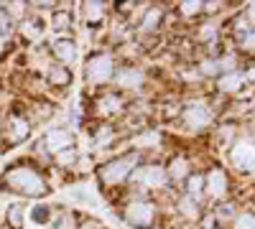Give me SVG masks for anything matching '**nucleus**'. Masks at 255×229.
<instances>
[{
  "mask_svg": "<svg viewBox=\"0 0 255 229\" xmlns=\"http://www.w3.org/2000/svg\"><path fill=\"white\" fill-rule=\"evenodd\" d=\"M161 20V13L158 10H151L145 15V20H143V31H151V28H156V23Z\"/></svg>",
  "mask_w": 255,
  "mask_h": 229,
  "instance_id": "obj_20",
  "label": "nucleus"
},
{
  "mask_svg": "<svg viewBox=\"0 0 255 229\" xmlns=\"http://www.w3.org/2000/svg\"><path fill=\"white\" fill-rule=\"evenodd\" d=\"M113 76V59L110 56H95L87 64V79L90 81H105Z\"/></svg>",
  "mask_w": 255,
  "mask_h": 229,
  "instance_id": "obj_6",
  "label": "nucleus"
},
{
  "mask_svg": "<svg viewBox=\"0 0 255 229\" xmlns=\"http://www.w3.org/2000/svg\"><path fill=\"white\" fill-rule=\"evenodd\" d=\"M8 222H13V227H23V206H10Z\"/></svg>",
  "mask_w": 255,
  "mask_h": 229,
  "instance_id": "obj_19",
  "label": "nucleus"
},
{
  "mask_svg": "<svg viewBox=\"0 0 255 229\" xmlns=\"http://www.w3.org/2000/svg\"><path fill=\"white\" fill-rule=\"evenodd\" d=\"M67 79H69V74H67V69H61V67H54L49 72V81H51V84H67Z\"/></svg>",
  "mask_w": 255,
  "mask_h": 229,
  "instance_id": "obj_16",
  "label": "nucleus"
},
{
  "mask_svg": "<svg viewBox=\"0 0 255 229\" xmlns=\"http://www.w3.org/2000/svg\"><path fill=\"white\" fill-rule=\"evenodd\" d=\"M23 33L28 36V38H36L38 33H41V28H38V23L33 20V23H26V28H23Z\"/></svg>",
  "mask_w": 255,
  "mask_h": 229,
  "instance_id": "obj_26",
  "label": "nucleus"
},
{
  "mask_svg": "<svg viewBox=\"0 0 255 229\" xmlns=\"http://www.w3.org/2000/svg\"><path fill=\"white\" fill-rule=\"evenodd\" d=\"M115 79H118L120 87H140L143 84V74L138 69H123Z\"/></svg>",
  "mask_w": 255,
  "mask_h": 229,
  "instance_id": "obj_12",
  "label": "nucleus"
},
{
  "mask_svg": "<svg viewBox=\"0 0 255 229\" xmlns=\"http://www.w3.org/2000/svg\"><path fill=\"white\" fill-rule=\"evenodd\" d=\"M82 229H102V224H100V222H84Z\"/></svg>",
  "mask_w": 255,
  "mask_h": 229,
  "instance_id": "obj_29",
  "label": "nucleus"
},
{
  "mask_svg": "<svg viewBox=\"0 0 255 229\" xmlns=\"http://www.w3.org/2000/svg\"><path fill=\"white\" fill-rule=\"evenodd\" d=\"M202 10V3H191V0H186V3H181V13L184 15H194Z\"/></svg>",
  "mask_w": 255,
  "mask_h": 229,
  "instance_id": "obj_24",
  "label": "nucleus"
},
{
  "mask_svg": "<svg viewBox=\"0 0 255 229\" xmlns=\"http://www.w3.org/2000/svg\"><path fill=\"white\" fill-rule=\"evenodd\" d=\"M59 160H61V163H69V160H74V153H72V151L61 153V155H59Z\"/></svg>",
  "mask_w": 255,
  "mask_h": 229,
  "instance_id": "obj_28",
  "label": "nucleus"
},
{
  "mask_svg": "<svg viewBox=\"0 0 255 229\" xmlns=\"http://www.w3.org/2000/svg\"><path fill=\"white\" fill-rule=\"evenodd\" d=\"M184 120H186V125H189L191 130H202V128H207V125H209L212 115H209V107L204 105V102H194V105L186 107Z\"/></svg>",
  "mask_w": 255,
  "mask_h": 229,
  "instance_id": "obj_5",
  "label": "nucleus"
},
{
  "mask_svg": "<svg viewBox=\"0 0 255 229\" xmlns=\"http://www.w3.org/2000/svg\"><path fill=\"white\" fill-rule=\"evenodd\" d=\"M250 79H255V69H253V72H250Z\"/></svg>",
  "mask_w": 255,
  "mask_h": 229,
  "instance_id": "obj_31",
  "label": "nucleus"
},
{
  "mask_svg": "<svg viewBox=\"0 0 255 229\" xmlns=\"http://www.w3.org/2000/svg\"><path fill=\"white\" fill-rule=\"evenodd\" d=\"M54 54L61 59V61H74L77 59V49H74V41H69V38H59L56 44H54Z\"/></svg>",
  "mask_w": 255,
  "mask_h": 229,
  "instance_id": "obj_11",
  "label": "nucleus"
},
{
  "mask_svg": "<svg viewBox=\"0 0 255 229\" xmlns=\"http://www.w3.org/2000/svg\"><path fill=\"white\" fill-rule=\"evenodd\" d=\"M207 191H209L212 199H222V196H225V191H227V178H225V173H222L220 168H215V171L207 176Z\"/></svg>",
  "mask_w": 255,
  "mask_h": 229,
  "instance_id": "obj_9",
  "label": "nucleus"
},
{
  "mask_svg": "<svg viewBox=\"0 0 255 229\" xmlns=\"http://www.w3.org/2000/svg\"><path fill=\"white\" fill-rule=\"evenodd\" d=\"M240 84H243V76L240 74H227V76L220 79V87L225 92H235V89H240Z\"/></svg>",
  "mask_w": 255,
  "mask_h": 229,
  "instance_id": "obj_13",
  "label": "nucleus"
},
{
  "mask_svg": "<svg viewBox=\"0 0 255 229\" xmlns=\"http://www.w3.org/2000/svg\"><path fill=\"white\" fill-rule=\"evenodd\" d=\"M248 18L255 20V3H250V8H248Z\"/></svg>",
  "mask_w": 255,
  "mask_h": 229,
  "instance_id": "obj_30",
  "label": "nucleus"
},
{
  "mask_svg": "<svg viewBox=\"0 0 255 229\" xmlns=\"http://www.w3.org/2000/svg\"><path fill=\"white\" fill-rule=\"evenodd\" d=\"M235 168L245 171V173H255V145L243 140V143H235L232 145V153H230Z\"/></svg>",
  "mask_w": 255,
  "mask_h": 229,
  "instance_id": "obj_3",
  "label": "nucleus"
},
{
  "mask_svg": "<svg viewBox=\"0 0 255 229\" xmlns=\"http://www.w3.org/2000/svg\"><path fill=\"white\" fill-rule=\"evenodd\" d=\"M28 135V122L23 117H18V115H10L8 117V138L10 143H20Z\"/></svg>",
  "mask_w": 255,
  "mask_h": 229,
  "instance_id": "obj_10",
  "label": "nucleus"
},
{
  "mask_svg": "<svg viewBox=\"0 0 255 229\" xmlns=\"http://www.w3.org/2000/svg\"><path fill=\"white\" fill-rule=\"evenodd\" d=\"M67 26H69V15L67 13H56L54 15V28L61 31V28H67Z\"/></svg>",
  "mask_w": 255,
  "mask_h": 229,
  "instance_id": "obj_25",
  "label": "nucleus"
},
{
  "mask_svg": "<svg viewBox=\"0 0 255 229\" xmlns=\"http://www.w3.org/2000/svg\"><path fill=\"white\" fill-rule=\"evenodd\" d=\"M181 214H184V217H197V214H199L197 199H191V196L184 199V201H181Z\"/></svg>",
  "mask_w": 255,
  "mask_h": 229,
  "instance_id": "obj_17",
  "label": "nucleus"
},
{
  "mask_svg": "<svg viewBox=\"0 0 255 229\" xmlns=\"http://www.w3.org/2000/svg\"><path fill=\"white\" fill-rule=\"evenodd\" d=\"M232 227L235 229H255V214H240Z\"/></svg>",
  "mask_w": 255,
  "mask_h": 229,
  "instance_id": "obj_18",
  "label": "nucleus"
},
{
  "mask_svg": "<svg viewBox=\"0 0 255 229\" xmlns=\"http://www.w3.org/2000/svg\"><path fill=\"white\" fill-rule=\"evenodd\" d=\"M69 145H72V135L67 130H51L44 140V148L49 153H61V151H69Z\"/></svg>",
  "mask_w": 255,
  "mask_h": 229,
  "instance_id": "obj_7",
  "label": "nucleus"
},
{
  "mask_svg": "<svg viewBox=\"0 0 255 229\" xmlns=\"http://www.w3.org/2000/svg\"><path fill=\"white\" fill-rule=\"evenodd\" d=\"M238 38H240V46L243 49H248V51L255 49V31H248L245 26H240L238 28Z\"/></svg>",
  "mask_w": 255,
  "mask_h": 229,
  "instance_id": "obj_14",
  "label": "nucleus"
},
{
  "mask_svg": "<svg viewBox=\"0 0 255 229\" xmlns=\"http://www.w3.org/2000/svg\"><path fill=\"white\" fill-rule=\"evenodd\" d=\"M202 176H191L189 178V196H199V191H202Z\"/></svg>",
  "mask_w": 255,
  "mask_h": 229,
  "instance_id": "obj_22",
  "label": "nucleus"
},
{
  "mask_svg": "<svg viewBox=\"0 0 255 229\" xmlns=\"http://www.w3.org/2000/svg\"><path fill=\"white\" fill-rule=\"evenodd\" d=\"M87 18L90 20H100L102 18V3H87Z\"/></svg>",
  "mask_w": 255,
  "mask_h": 229,
  "instance_id": "obj_23",
  "label": "nucleus"
},
{
  "mask_svg": "<svg viewBox=\"0 0 255 229\" xmlns=\"http://www.w3.org/2000/svg\"><path fill=\"white\" fill-rule=\"evenodd\" d=\"M215 72H220V64H217V61H215V64L207 61V64H204V74H215Z\"/></svg>",
  "mask_w": 255,
  "mask_h": 229,
  "instance_id": "obj_27",
  "label": "nucleus"
},
{
  "mask_svg": "<svg viewBox=\"0 0 255 229\" xmlns=\"http://www.w3.org/2000/svg\"><path fill=\"white\" fill-rule=\"evenodd\" d=\"M135 181L148 186V189H158V186H163V181H166V173L158 168V165H148V168H140L135 173Z\"/></svg>",
  "mask_w": 255,
  "mask_h": 229,
  "instance_id": "obj_8",
  "label": "nucleus"
},
{
  "mask_svg": "<svg viewBox=\"0 0 255 229\" xmlns=\"http://www.w3.org/2000/svg\"><path fill=\"white\" fill-rule=\"evenodd\" d=\"M184 173H186V160H184V158H176V160L171 163V176H174V178H181Z\"/></svg>",
  "mask_w": 255,
  "mask_h": 229,
  "instance_id": "obj_21",
  "label": "nucleus"
},
{
  "mask_svg": "<svg viewBox=\"0 0 255 229\" xmlns=\"http://www.w3.org/2000/svg\"><path fill=\"white\" fill-rule=\"evenodd\" d=\"M153 214H156V206L151 201L138 199V201H133L130 206H128L125 219L130 222V224H135V227H148V224L153 222Z\"/></svg>",
  "mask_w": 255,
  "mask_h": 229,
  "instance_id": "obj_4",
  "label": "nucleus"
},
{
  "mask_svg": "<svg viewBox=\"0 0 255 229\" xmlns=\"http://www.w3.org/2000/svg\"><path fill=\"white\" fill-rule=\"evenodd\" d=\"M3 181L10 191L26 194V196H44L46 194V181L41 178V173H36L33 168H26V165H18V168L8 171Z\"/></svg>",
  "mask_w": 255,
  "mask_h": 229,
  "instance_id": "obj_1",
  "label": "nucleus"
},
{
  "mask_svg": "<svg viewBox=\"0 0 255 229\" xmlns=\"http://www.w3.org/2000/svg\"><path fill=\"white\" fill-rule=\"evenodd\" d=\"M135 163H138V155H135V153L108 163V165L102 168V181H105V183H120L128 173H130V168H135Z\"/></svg>",
  "mask_w": 255,
  "mask_h": 229,
  "instance_id": "obj_2",
  "label": "nucleus"
},
{
  "mask_svg": "<svg viewBox=\"0 0 255 229\" xmlns=\"http://www.w3.org/2000/svg\"><path fill=\"white\" fill-rule=\"evenodd\" d=\"M100 110H102L105 115L118 112V110H120V99H118V97H113V94H108L105 99H100Z\"/></svg>",
  "mask_w": 255,
  "mask_h": 229,
  "instance_id": "obj_15",
  "label": "nucleus"
}]
</instances>
